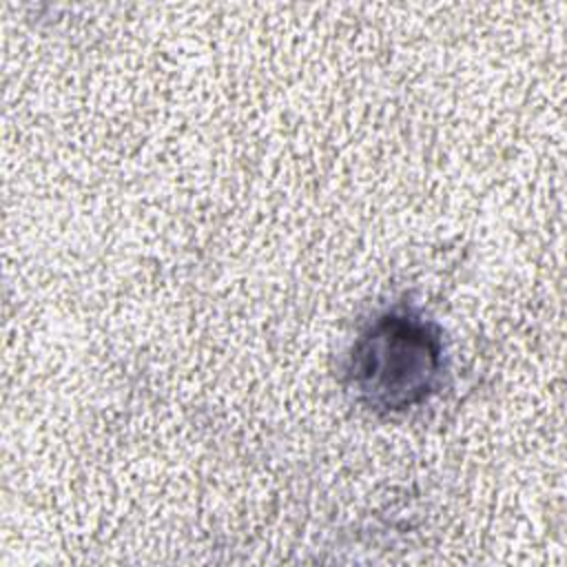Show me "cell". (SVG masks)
I'll return each instance as SVG.
<instances>
[{
	"instance_id": "1",
	"label": "cell",
	"mask_w": 567,
	"mask_h": 567,
	"mask_svg": "<svg viewBox=\"0 0 567 567\" xmlns=\"http://www.w3.org/2000/svg\"><path fill=\"white\" fill-rule=\"evenodd\" d=\"M348 374L365 405L385 412L412 408L439 388L441 332L416 315L388 312L354 343Z\"/></svg>"
}]
</instances>
